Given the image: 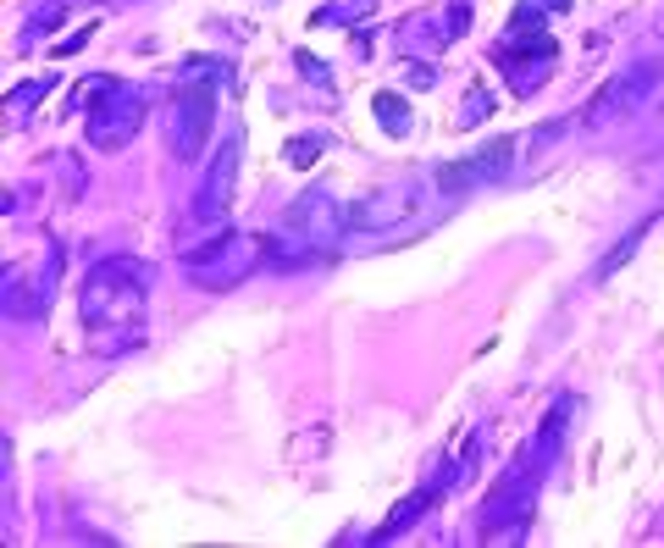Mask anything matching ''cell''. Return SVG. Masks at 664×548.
I'll return each instance as SVG.
<instances>
[{"label": "cell", "instance_id": "cell-1", "mask_svg": "<svg viewBox=\"0 0 664 548\" xmlns=\"http://www.w3.org/2000/svg\"><path fill=\"white\" fill-rule=\"evenodd\" d=\"M145 294H150V266L133 255H111L83 278V322L94 333V349L116 355L145 344Z\"/></svg>", "mask_w": 664, "mask_h": 548}, {"label": "cell", "instance_id": "cell-2", "mask_svg": "<svg viewBox=\"0 0 664 548\" xmlns=\"http://www.w3.org/2000/svg\"><path fill=\"white\" fill-rule=\"evenodd\" d=\"M565 416H571V399H560L549 410V422L538 427V438H531L504 471L498 482L487 488V504H482V537H498L520 521H531V510H538V488H543V471L554 466L560 444H565Z\"/></svg>", "mask_w": 664, "mask_h": 548}, {"label": "cell", "instance_id": "cell-3", "mask_svg": "<svg viewBox=\"0 0 664 548\" xmlns=\"http://www.w3.org/2000/svg\"><path fill=\"white\" fill-rule=\"evenodd\" d=\"M222 78H227V67L211 61V56L183 61L178 94H172V150H178V161H194L211 145V133H216V83Z\"/></svg>", "mask_w": 664, "mask_h": 548}, {"label": "cell", "instance_id": "cell-4", "mask_svg": "<svg viewBox=\"0 0 664 548\" xmlns=\"http://www.w3.org/2000/svg\"><path fill=\"white\" fill-rule=\"evenodd\" d=\"M349 227V211L333 194H300L278 227V238H266V249H278V260H305L316 249H333Z\"/></svg>", "mask_w": 664, "mask_h": 548}, {"label": "cell", "instance_id": "cell-5", "mask_svg": "<svg viewBox=\"0 0 664 548\" xmlns=\"http://www.w3.org/2000/svg\"><path fill=\"white\" fill-rule=\"evenodd\" d=\"M266 260V238H249V233H227L216 244H200L183 255V271L194 278V289L205 294H222V289H238L249 271Z\"/></svg>", "mask_w": 664, "mask_h": 548}, {"label": "cell", "instance_id": "cell-6", "mask_svg": "<svg viewBox=\"0 0 664 548\" xmlns=\"http://www.w3.org/2000/svg\"><path fill=\"white\" fill-rule=\"evenodd\" d=\"M83 127H89V145H94V150H122V145H133V133L145 127V89L111 78L105 94L89 105Z\"/></svg>", "mask_w": 664, "mask_h": 548}, {"label": "cell", "instance_id": "cell-7", "mask_svg": "<svg viewBox=\"0 0 664 548\" xmlns=\"http://www.w3.org/2000/svg\"><path fill=\"white\" fill-rule=\"evenodd\" d=\"M653 83H659V61H637L631 72H620V78H609L593 100H587V127H609V122H626V116H637L642 105H648V94H653Z\"/></svg>", "mask_w": 664, "mask_h": 548}, {"label": "cell", "instance_id": "cell-8", "mask_svg": "<svg viewBox=\"0 0 664 548\" xmlns=\"http://www.w3.org/2000/svg\"><path fill=\"white\" fill-rule=\"evenodd\" d=\"M238 156H244V139H238V133H227L222 156L211 161L205 183L194 189V222H222V216H227V205H233V183H238Z\"/></svg>", "mask_w": 664, "mask_h": 548}, {"label": "cell", "instance_id": "cell-9", "mask_svg": "<svg viewBox=\"0 0 664 548\" xmlns=\"http://www.w3.org/2000/svg\"><path fill=\"white\" fill-rule=\"evenodd\" d=\"M509 150H515V139H493L487 150L465 156L460 167H443V172H438V189H443V194H465V189H476V183H498V178L509 172Z\"/></svg>", "mask_w": 664, "mask_h": 548}, {"label": "cell", "instance_id": "cell-10", "mask_svg": "<svg viewBox=\"0 0 664 548\" xmlns=\"http://www.w3.org/2000/svg\"><path fill=\"white\" fill-rule=\"evenodd\" d=\"M56 271V266H50ZM50 271L40 283H29L23 271H7V316H18V322H34V316H45L50 311Z\"/></svg>", "mask_w": 664, "mask_h": 548}, {"label": "cell", "instance_id": "cell-11", "mask_svg": "<svg viewBox=\"0 0 664 548\" xmlns=\"http://www.w3.org/2000/svg\"><path fill=\"white\" fill-rule=\"evenodd\" d=\"M432 499H438V482H432V488H421V493H410V499L398 504V510H393V515H387V521H382V526L371 532V537H376V543H393L398 532H410V526L421 521V510H427Z\"/></svg>", "mask_w": 664, "mask_h": 548}, {"label": "cell", "instance_id": "cell-12", "mask_svg": "<svg viewBox=\"0 0 664 548\" xmlns=\"http://www.w3.org/2000/svg\"><path fill=\"white\" fill-rule=\"evenodd\" d=\"M376 12V0H327V7L311 18V29H338V23H360Z\"/></svg>", "mask_w": 664, "mask_h": 548}, {"label": "cell", "instance_id": "cell-13", "mask_svg": "<svg viewBox=\"0 0 664 548\" xmlns=\"http://www.w3.org/2000/svg\"><path fill=\"white\" fill-rule=\"evenodd\" d=\"M50 89H56V72H40V78L18 83V89L7 94V116H29V105H34V100H45Z\"/></svg>", "mask_w": 664, "mask_h": 548}, {"label": "cell", "instance_id": "cell-14", "mask_svg": "<svg viewBox=\"0 0 664 548\" xmlns=\"http://www.w3.org/2000/svg\"><path fill=\"white\" fill-rule=\"evenodd\" d=\"M371 105H376V122H382V133H410V105L398 100L393 89H382Z\"/></svg>", "mask_w": 664, "mask_h": 548}, {"label": "cell", "instance_id": "cell-15", "mask_svg": "<svg viewBox=\"0 0 664 548\" xmlns=\"http://www.w3.org/2000/svg\"><path fill=\"white\" fill-rule=\"evenodd\" d=\"M482 116H493V94H487V83H471L465 100H460V116H454V122H460V127H476Z\"/></svg>", "mask_w": 664, "mask_h": 548}, {"label": "cell", "instance_id": "cell-16", "mask_svg": "<svg viewBox=\"0 0 664 548\" xmlns=\"http://www.w3.org/2000/svg\"><path fill=\"white\" fill-rule=\"evenodd\" d=\"M61 18H67V0H50V7H45V12H34V23H29V34H23V45H34L40 34H50V29H56Z\"/></svg>", "mask_w": 664, "mask_h": 548}, {"label": "cell", "instance_id": "cell-17", "mask_svg": "<svg viewBox=\"0 0 664 548\" xmlns=\"http://www.w3.org/2000/svg\"><path fill=\"white\" fill-rule=\"evenodd\" d=\"M289 167H311L316 156H322V139H316V133H300V139H289Z\"/></svg>", "mask_w": 664, "mask_h": 548}, {"label": "cell", "instance_id": "cell-18", "mask_svg": "<svg viewBox=\"0 0 664 548\" xmlns=\"http://www.w3.org/2000/svg\"><path fill=\"white\" fill-rule=\"evenodd\" d=\"M89 40H94V23H89V29H78V34H67V40H56V45H50V56H56V61H61V56H78Z\"/></svg>", "mask_w": 664, "mask_h": 548}, {"label": "cell", "instance_id": "cell-19", "mask_svg": "<svg viewBox=\"0 0 664 548\" xmlns=\"http://www.w3.org/2000/svg\"><path fill=\"white\" fill-rule=\"evenodd\" d=\"M471 29V7H465V0H454V7H449V40H460Z\"/></svg>", "mask_w": 664, "mask_h": 548}, {"label": "cell", "instance_id": "cell-20", "mask_svg": "<svg viewBox=\"0 0 664 548\" xmlns=\"http://www.w3.org/2000/svg\"><path fill=\"white\" fill-rule=\"evenodd\" d=\"M405 72H410V83H416V89H432V67H427V61H410Z\"/></svg>", "mask_w": 664, "mask_h": 548}, {"label": "cell", "instance_id": "cell-21", "mask_svg": "<svg viewBox=\"0 0 664 548\" xmlns=\"http://www.w3.org/2000/svg\"><path fill=\"white\" fill-rule=\"evenodd\" d=\"M300 72H311V78H327V67H322L316 56H300Z\"/></svg>", "mask_w": 664, "mask_h": 548}, {"label": "cell", "instance_id": "cell-22", "mask_svg": "<svg viewBox=\"0 0 664 548\" xmlns=\"http://www.w3.org/2000/svg\"><path fill=\"white\" fill-rule=\"evenodd\" d=\"M543 7H549V12H565V7H571V0H543Z\"/></svg>", "mask_w": 664, "mask_h": 548}]
</instances>
